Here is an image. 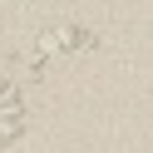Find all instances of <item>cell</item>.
<instances>
[{"label":"cell","mask_w":153,"mask_h":153,"mask_svg":"<svg viewBox=\"0 0 153 153\" xmlns=\"http://www.w3.org/2000/svg\"><path fill=\"white\" fill-rule=\"evenodd\" d=\"M25 94H20V84H10V79H0V148H10L15 138L25 133Z\"/></svg>","instance_id":"1"}]
</instances>
